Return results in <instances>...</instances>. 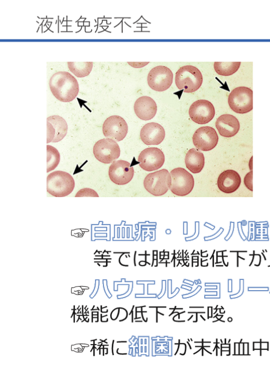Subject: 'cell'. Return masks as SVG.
I'll return each mask as SVG.
<instances>
[{
    "label": "cell",
    "mask_w": 270,
    "mask_h": 373,
    "mask_svg": "<svg viewBox=\"0 0 270 373\" xmlns=\"http://www.w3.org/2000/svg\"><path fill=\"white\" fill-rule=\"evenodd\" d=\"M49 87L55 98L63 102L73 101L79 91L77 79L66 71L54 73L50 79Z\"/></svg>",
    "instance_id": "6da1fadb"
},
{
    "label": "cell",
    "mask_w": 270,
    "mask_h": 373,
    "mask_svg": "<svg viewBox=\"0 0 270 373\" xmlns=\"http://www.w3.org/2000/svg\"><path fill=\"white\" fill-rule=\"evenodd\" d=\"M203 83V76L197 67L185 65L177 71L175 83L179 90L192 93L199 90Z\"/></svg>",
    "instance_id": "7a4b0ae2"
},
{
    "label": "cell",
    "mask_w": 270,
    "mask_h": 373,
    "mask_svg": "<svg viewBox=\"0 0 270 373\" xmlns=\"http://www.w3.org/2000/svg\"><path fill=\"white\" fill-rule=\"evenodd\" d=\"M47 191L51 195L63 197L69 195L75 187L73 177L66 172L54 171L47 177Z\"/></svg>",
    "instance_id": "3957f363"
},
{
    "label": "cell",
    "mask_w": 270,
    "mask_h": 373,
    "mask_svg": "<svg viewBox=\"0 0 270 373\" xmlns=\"http://www.w3.org/2000/svg\"><path fill=\"white\" fill-rule=\"evenodd\" d=\"M171 185V175L165 169L148 174L144 181L145 189L155 196L165 195L170 189Z\"/></svg>",
    "instance_id": "277c9868"
},
{
    "label": "cell",
    "mask_w": 270,
    "mask_h": 373,
    "mask_svg": "<svg viewBox=\"0 0 270 373\" xmlns=\"http://www.w3.org/2000/svg\"><path fill=\"white\" fill-rule=\"evenodd\" d=\"M228 103L235 112L247 113L253 110V91L246 87L236 88L229 94Z\"/></svg>",
    "instance_id": "5b68a950"
},
{
    "label": "cell",
    "mask_w": 270,
    "mask_h": 373,
    "mask_svg": "<svg viewBox=\"0 0 270 373\" xmlns=\"http://www.w3.org/2000/svg\"><path fill=\"white\" fill-rule=\"evenodd\" d=\"M172 185L170 190L174 195L179 196L188 195L194 187L193 176L183 168H177L170 173Z\"/></svg>",
    "instance_id": "8992f818"
},
{
    "label": "cell",
    "mask_w": 270,
    "mask_h": 373,
    "mask_svg": "<svg viewBox=\"0 0 270 373\" xmlns=\"http://www.w3.org/2000/svg\"><path fill=\"white\" fill-rule=\"evenodd\" d=\"M93 152L99 161L106 164L112 163L120 155V149L118 143L109 138L102 139L97 141Z\"/></svg>",
    "instance_id": "52a82bcc"
},
{
    "label": "cell",
    "mask_w": 270,
    "mask_h": 373,
    "mask_svg": "<svg viewBox=\"0 0 270 373\" xmlns=\"http://www.w3.org/2000/svg\"><path fill=\"white\" fill-rule=\"evenodd\" d=\"M173 74L167 67L157 66L149 73L147 81L149 86L153 90L162 92L169 89L172 84Z\"/></svg>",
    "instance_id": "ba28073f"
},
{
    "label": "cell",
    "mask_w": 270,
    "mask_h": 373,
    "mask_svg": "<svg viewBox=\"0 0 270 373\" xmlns=\"http://www.w3.org/2000/svg\"><path fill=\"white\" fill-rule=\"evenodd\" d=\"M134 169L129 162L122 160L114 161L109 169V176L112 182L118 185H125L131 181Z\"/></svg>",
    "instance_id": "9c48e42d"
},
{
    "label": "cell",
    "mask_w": 270,
    "mask_h": 373,
    "mask_svg": "<svg viewBox=\"0 0 270 373\" xmlns=\"http://www.w3.org/2000/svg\"><path fill=\"white\" fill-rule=\"evenodd\" d=\"M128 130L127 122L119 116H112L108 118L102 127L104 136L117 142L122 141L126 137Z\"/></svg>",
    "instance_id": "30bf717a"
},
{
    "label": "cell",
    "mask_w": 270,
    "mask_h": 373,
    "mask_svg": "<svg viewBox=\"0 0 270 373\" xmlns=\"http://www.w3.org/2000/svg\"><path fill=\"white\" fill-rule=\"evenodd\" d=\"M219 136L215 129L211 127H202L195 132L193 136V144L197 149L209 151L215 148L218 143Z\"/></svg>",
    "instance_id": "8fae6325"
},
{
    "label": "cell",
    "mask_w": 270,
    "mask_h": 373,
    "mask_svg": "<svg viewBox=\"0 0 270 373\" xmlns=\"http://www.w3.org/2000/svg\"><path fill=\"white\" fill-rule=\"evenodd\" d=\"M213 104L208 100H199L194 102L189 110V115L194 122L200 124L210 122L215 116Z\"/></svg>",
    "instance_id": "7c38bea8"
},
{
    "label": "cell",
    "mask_w": 270,
    "mask_h": 373,
    "mask_svg": "<svg viewBox=\"0 0 270 373\" xmlns=\"http://www.w3.org/2000/svg\"><path fill=\"white\" fill-rule=\"evenodd\" d=\"M139 166L144 170L153 171L161 168L165 162L163 151L157 148H148L143 150L138 157Z\"/></svg>",
    "instance_id": "4fadbf2b"
},
{
    "label": "cell",
    "mask_w": 270,
    "mask_h": 373,
    "mask_svg": "<svg viewBox=\"0 0 270 373\" xmlns=\"http://www.w3.org/2000/svg\"><path fill=\"white\" fill-rule=\"evenodd\" d=\"M68 124L66 120L59 116L47 118V143L58 142L66 136Z\"/></svg>",
    "instance_id": "5bb4252c"
},
{
    "label": "cell",
    "mask_w": 270,
    "mask_h": 373,
    "mask_svg": "<svg viewBox=\"0 0 270 373\" xmlns=\"http://www.w3.org/2000/svg\"><path fill=\"white\" fill-rule=\"evenodd\" d=\"M141 138L147 145H158L164 140L165 131L161 124L151 122L142 128L141 131Z\"/></svg>",
    "instance_id": "9a60e30c"
},
{
    "label": "cell",
    "mask_w": 270,
    "mask_h": 373,
    "mask_svg": "<svg viewBox=\"0 0 270 373\" xmlns=\"http://www.w3.org/2000/svg\"><path fill=\"white\" fill-rule=\"evenodd\" d=\"M241 184V178L237 172L234 170H227L222 173L218 179V186L223 193H235Z\"/></svg>",
    "instance_id": "2e32d148"
},
{
    "label": "cell",
    "mask_w": 270,
    "mask_h": 373,
    "mask_svg": "<svg viewBox=\"0 0 270 373\" xmlns=\"http://www.w3.org/2000/svg\"><path fill=\"white\" fill-rule=\"evenodd\" d=\"M220 135L226 138L234 137L239 132L240 124L238 119L231 114H223L216 123Z\"/></svg>",
    "instance_id": "e0dca14e"
},
{
    "label": "cell",
    "mask_w": 270,
    "mask_h": 373,
    "mask_svg": "<svg viewBox=\"0 0 270 373\" xmlns=\"http://www.w3.org/2000/svg\"><path fill=\"white\" fill-rule=\"evenodd\" d=\"M157 110L155 101L151 97L143 96L138 98L134 104V111L137 116L145 121L152 119Z\"/></svg>",
    "instance_id": "ac0fdd59"
},
{
    "label": "cell",
    "mask_w": 270,
    "mask_h": 373,
    "mask_svg": "<svg viewBox=\"0 0 270 373\" xmlns=\"http://www.w3.org/2000/svg\"><path fill=\"white\" fill-rule=\"evenodd\" d=\"M186 167L193 174L201 173L205 165V157L201 152L194 148L190 149L186 154Z\"/></svg>",
    "instance_id": "d6986e66"
},
{
    "label": "cell",
    "mask_w": 270,
    "mask_h": 373,
    "mask_svg": "<svg viewBox=\"0 0 270 373\" xmlns=\"http://www.w3.org/2000/svg\"><path fill=\"white\" fill-rule=\"evenodd\" d=\"M68 66L70 71L78 78H84L91 72L92 62H69Z\"/></svg>",
    "instance_id": "ffe728a7"
},
{
    "label": "cell",
    "mask_w": 270,
    "mask_h": 373,
    "mask_svg": "<svg viewBox=\"0 0 270 373\" xmlns=\"http://www.w3.org/2000/svg\"><path fill=\"white\" fill-rule=\"evenodd\" d=\"M241 64V62H216L214 68L218 74L228 76L236 73Z\"/></svg>",
    "instance_id": "44dd1931"
},
{
    "label": "cell",
    "mask_w": 270,
    "mask_h": 373,
    "mask_svg": "<svg viewBox=\"0 0 270 373\" xmlns=\"http://www.w3.org/2000/svg\"><path fill=\"white\" fill-rule=\"evenodd\" d=\"M60 160L58 150L50 145H47V173L57 167Z\"/></svg>",
    "instance_id": "7402d4cb"
},
{
    "label": "cell",
    "mask_w": 270,
    "mask_h": 373,
    "mask_svg": "<svg viewBox=\"0 0 270 373\" xmlns=\"http://www.w3.org/2000/svg\"><path fill=\"white\" fill-rule=\"evenodd\" d=\"M76 197H98L96 191L90 188H83L80 190L75 196Z\"/></svg>",
    "instance_id": "603a6c76"
},
{
    "label": "cell",
    "mask_w": 270,
    "mask_h": 373,
    "mask_svg": "<svg viewBox=\"0 0 270 373\" xmlns=\"http://www.w3.org/2000/svg\"><path fill=\"white\" fill-rule=\"evenodd\" d=\"M244 183L247 188L253 191V171L251 170L247 174L244 179Z\"/></svg>",
    "instance_id": "cb8c5ba5"
},
{
    "label": "cell",
    "mask_w": 270,
    "mask_h": 373,
    "mask_svg": "<svg viewBox=\"0 0 270 373\" xmlns=\"http://www.w3.org/2000/svg\"><path fill=\"white\" fill-rule=\"evenodd\" d=\"M128 63L134 68H140L146 65L149 62H128Z\"/></svg>",
    "instance_id": "d4e9b609"
},
{
    "label": "cell",
    "mask_w": 270,
    "mask_h": 373,
    "mask_svg": "<svg viewBox=\"0 0 270 373\" xmlns=\"http://www.w3.org/2000/svg\"><path fill=\"white\" fill-rule=\"evenodd\" d=\"M228 321H229V322H232V319L231 318H229V319H228Z\"/></svg>",
    "instance_id": "484cf974"
},
{
    "label": "cell",
    "mask_w": 270,
    "mask_h": 373,
    "mask_svg": "<svg viewBox=\"0 0 270 373\" xmlns=\"http://www.w3.org/2000/svg\"><path fill=\"white\" fill-rule=\"evenodd\" d=\"M193 317V315L192 316V317L190 318V319L188 320V321H190Z\"/></svg>",
    "instance_id": "4316f807"
},
{
    "label": "cell",
    "mask_w": 270,
    "mask_h": 373,
    "mask_svg": "<svg viewBox=\"0 0 270 373\" xmlns=\"http://www.w3.org/2000/svg\"><path fill=\"white\" fill-rule=\"evenodd\" d=\"M201 318H202V319H203V320H204V321H206V319H204V318H203V317H202V315L201 316Z\"/></svg>",
    "instance_id": "83f0119b"
}]
</instances>
